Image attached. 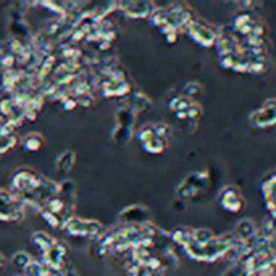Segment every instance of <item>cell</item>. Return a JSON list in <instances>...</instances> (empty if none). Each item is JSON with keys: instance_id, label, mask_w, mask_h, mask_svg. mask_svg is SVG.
Listing matches in <instances>:
<instances>
[{"instance_id": "8992f818", "label": "cell", "mask_w": 276, "mask_h": 276, "mask_svg": "<svg viewBox=\"0 0 276 276\" xmlns=\"http://www.w3.org/2000/svg\"><path fill=\"white\" fill-rule=\"evenodd\" d=\"M73 166H74V154L71 150L60 154V157L55 162V168L58 173H70Z\"/></svg>"}, {"instance_id": "ba28073f", "label": "cell", "mask_w": 276, "mask_h": 276, "mask_svg": "<svg viewBox=\"0 0 276 276\" xmlns=\"http://www.w3.org/2000/svg\"><path fill=\"white\" fill-rule=\"evenodd\" d=\"M39 145H41V139H34L33 134H29L24 139V149L28 150H37Z\"/></svg>"}, {"instance_id": "52a82bcc", "label": "cell", "mask_w": 276, "mask_h": 276, "mask_svg": "<svg viewBox=\"0 0 276 276\" xmlns=\"http://www.w3.org/2000/svg\"><path fill=\"white\" fill-rule=\"evenodd\" d=\"M13 263L16 265V267H19V268H26L29 263H31L33 260H31V257H29L28 254H24V252H16L15 255H13Z\"/></svg>"}, {"instance_id": "3957f363", "label": "cell", "mask_w": 276, "mask_h": 276, "mask_svg": "<svg viewBox=\"0 0 276 276\" xmlns=\"http://www.w3.org/2000/svg\"><path fill=\"white\" fill-rule=\"evenodd\" d=\"M136 112L133 110L131 104L121 107L116 112V123H115V131L113 137L118 144H124L131 137V130H133V121H134Z\"/></svg>"}, {"instance_id": "6da1fadb", "label": "cell", "mask_w": 276, "mask_h": 276, "mask_svg": "<svg viewBox=\"0 0 276 276\" xmlns=\"http://www.w3.org/2000/svg\"><path fill=\"white\" fill-rule=\"evenodd\" d=\"M23 216V200L10 191H0V221H19Z\"/></svg>"}, {"instance_id": "5b68a950", "label": "cell", "mask_w": 276, "mask_h": 276, "mask_svg": "<svg viewBox=\"0 0 276 276\" xmlns=\"http://www.w3.org/2000/svg\"><path fill=\"white\" fill-rule=\"evenodd\" d=\"M128 7H120L126 16L130 18H142V16H147L150 12V7L149 4L145 2H130V4H124Z\"/></svg>"}, {"instance_id": "9c48e42d", "label": "cell", "mask_w": 276, "mask_h": 276, "mask_svg": "<svg viewBox=\"0 0 276 276\" xmlns=\"http://www.w3.org/2000/svg\"><path fill=\"white\" fill-rule=\"evenodd\" d=\"M2 265H4V257L0 255V268H2Z\"/></svg>"}, {"instance_id": "7a4b0ae2", "label": "cell", "mask_w": 276, "mask_h": 276, "mask_svg": "<svg viewBox=\"0 0 276 276\" xmlns=\"http://www.w3.org/2000/svg\"><path fill=\"white\" fill-rule=\"evenodd\" d=\"M66 234L74 236V238H101L102 236V224L94 220L76 218L71 216L63 226Z\"/></svg>"}, {"instance_id": "277c9868", "label": "cell", "mask_w": 276, "mask_h": 276, "mask_svg": "<svg viewBox=\"0 0 276 276\" xmlns=\"http://www.w3.org/2000/svg\"><path fill=\"white\" fill-rule=\"evenodd\" d=\"M147 216H149V213H147V210L144 209V207L131 205L120 213V220L124 221L126 224H130V226H142L144 221L147 220Z\"/></svg>"}, {"instance_id": "30bf717a", "label": "cell", "mask_w": 276, "mask_h": 276, "mask_svg": "<svg viewBox=\"0 0 276 276\" xmlns=\"http://www.w3.org/2000/svg\"><path fill=\"white\" fill-rule=\"evenodd\" d=\"M19 276H24V274H19Z\"/></svg>"}]
</instances>
